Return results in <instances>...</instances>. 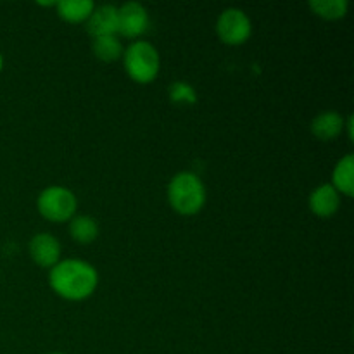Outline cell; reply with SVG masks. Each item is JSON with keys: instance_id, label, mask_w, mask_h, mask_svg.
<instances>
[{"instance_id": "obj_2", "label": "cell", "mask_w": 354, "mask_h": 354, "mask_svg": "<svg viewBox=\"0 0 354 354\" xmlns=\"http://www.w3.org/2000/svg\"><path fill=\"white\" fill-rule=\"evenodd\" d=\"M169 206L183 216L197 214L206 204V187L203 180L190 171H182L168 185Z\"/></svg>"}, {"instance_id": "obj_7", "label": "cell", "mask_w": 354, "mask_h": 354, "mask_svg": "<svg viewBox=\"0 0 354 354\" xmlns=\"http://www.w3.org/2000/svg\"><path fill=\"white\" fill-rule=\"evenodd\" d=\"M30 256L41 268H54L61 261V244L50 234H37L30 241Z\"/></svg>"}, {"instance_id": "obj_5", "label": "cell", "mask_w": 354, "mask_h": 354, "mask_svg": "<svg viewBox=\"0 0 354 354\" xmlns=\"http://www.w3.org/2000/svg\"><path fill=\"white\" fill-rule=\"evenodd\" d=\"M216 33L227 45H242L252 33V24L248 14L237 7L225 9L216 21Z\"/></svg>"}, {"instance_id": "obj_10", "label": "cell", "mask_w": 354, "mask_h": 354, "mask_svg": "<svg viewBox=\"0 0 354 354\" xmlns=\"http://www.w3.org/2000/svg\"><path fill=\"white\" fill-rule=\"evenodd\" d=\"M346 120L335 111H325L311 121V133L322 142L335 140L344 130Z\"/></svg>"}, {"instance_id": "obj_15", "label": "cell", "mask_w": 354, "mask_h": 354, "mask_svg": "<svg viewBox=\"0 0 354 354\" xmlns=\"http://www.w3.org/2000/svg\"><path fill=\"white\" fill-rule=\"evenodd\" d=\"M308 6L322 19L337 21L348 14L349 3L348 0H311Z\"/></svg>"}, {"instance_id": "obj_16", "label": "cell", "mask_w": 354, "mask_h": 354, "mask_svg": "<svg viewBox=\"0 0 354 354\" xmlns=\"http://www.w3.org/2000/svg\"><path fill=\"white\" fill-rule=\"evenodd\" d=\"M168 97L176 106H194L197 102V92L190 83L175 82L169 85Z\"/></svg>"}, {"instance_id": "obj_8", "label": "cell", "mask_w": 354, "mask_h": 354, "mask_svg": "<svg viewBox=\"0 0 354 354\" xmlns=\"http://www.w3.org/2000/svg\"><path fill=\"white\" fill-rule=\"evenodd\" d=\"M86 31L93 38L118 35V7L100 6L95 7L86 19Z\"/></svg>"}, {"instance_id": "obj_9", "label": "cell", "mask_w": 354, "mask_h": 354, "mask_svg": "<svg viewBox=\"0 0 354 354\" xmlns=\"http://www.w3.org/2000/svg\"><path fill=\"white\" fill-rule=\"evenodd\" d=\"M339 207H341V194L330 183H324L311 192L310 209L317 216L330 218L332 214L337 213Z\"/></svg>"}, {"instance_id": "obj_12", "label": "cell", "mask_w": 354, "mask_h": 354, "mask_svg": "<svg viewBox=\"0 0 354 354\" xmlns=\"http://www.w3.org/2000/svg\"><path fill=\"white\" fill-rule=\"evenodd\" d=\"M57 7V14L61 19L66 23H85L90 17L92 10L95 9V3L90 0H61L55 3Z\"/></svg>"}, {"instance_id": "obj_6", "label": "cell", "mask_w": 354, "mask_h": 354, "mask_svg": "<svg viewBox=\"0 0 354 354\" xmlns=\"http://www.w3.org/2000/svg\"><path fill=\"white\" fill-rule=\"evenodd\" d=\"M149 28V12L142 3L127 2L118 9V33L124 38H138Z\"/></svg>"}, {"instance_id": "obj_3", "label": "cell", "mask_w": 354, "mask_h": 354, "mask_svg": "<svg viewBox=\"0 0 354 354\" xmlns=\"http://www.w3.org/2000/svg\"><path fill=\"white\" fill-rule=\"evenodd\" d=\"M124 69L133 82L151 83L158 78L161 69V59L156 47L149 41L137 40L123 52Z\"/></svg>"}, {"instance_id": "obj_1", "label": "cell", "mask_w": 354, "mask_h": 354, "mask_svg": "<svg viewBox=\"0 0 354 354\" xmlns=\"http://www.w3.org/2000/svg\"><path fill=\"white\" fill-rule=\"evenodd\" d=\"M48 283L62 299L83 301L95 292L99 275L97 270L83 259H61L50 268Z\"/></svg>"}, {"instance_id": "obj_13", "label": "cell", "mask_w": 354, "mask_h": 354, "mask_svg": "<svg viewBox=\"0 0 354 354\" xmlns=\"http://www.w3.org/2000/svg\"><path fill=\"white\" fill-rule=\"evenodd\" d=\"M69 234L73 241L78 244H90L99 237V225L95 218L86 216V214H78L69 220Z\"/></svg>"}, {"instance_id": "obj_18", "label": "cell", "mask_w": 354, "mask_h": 354, "mask_svg": "<svg viewBox=\"0 0 354 354\" xmlns=\"http://www.w3.org/2000/svg\"><path fill=\"white\" fill-rule=\"evenodd\" d=\"M50 354H64V353H50Z\"/></svg>"}, {"instance_id": "obj_14", "label": "cell", "mask_w": 354, "mask_h": 354, "mask_svg": "<svg viewBox=\"0 0 354 354\" xmlns=\"http://www.w3.org/2000/svg\"><path fill=\"white\" fill-rule=\"evenodd\" d=\"M92 50L99 61L114 62L123 55V45H121L118 35H111V37H99V38H93Z\"/></svg>"}, {"instance_id": "obj_17", "label": "cell", "mask_w": 354, "mask_h": 354, "mask_svg": "<svg viewBox=\"0 0 354 354\" xmlns=\"http://www.w3.org/2000/svg\"><path fill=\"white\" fill-rule=\"evenodd\" d=\"M2 69H3V57L2 54H0V73H2Z\"/></svg>"}, {"instance_id": "obj_11", "label": "cell", "mask_w": 354, "mask_h": 354, "mask_svg": "<svg viewBox=\"0 0 354 354\" xmlns=\"http://www.w3.org/2000/svg\"><path fill=\"white\" fill-rule=\"evenodd\" d=\"M332 187L339 194H344L346 197H353L354 194V158L353 154L344 156L341 161L335 165L332 173Z\"/></svg>"}, {"instance_id": "obj_4", "label": "cell", "mask_w": 354, "mask_h": 354, "mask_svg": "<svg viewBox=\"0 0 354 354\" xmlns=\"http://www.w3.org/2000/svg\"><path fill=\"white\" fill-rule=\"evenodd\" d=\"M37 207L41 216L54 223H64L76 214L78 201L69 189L61 185H52L41 190L38 196Z\"/></svg>"}]
</instances>
